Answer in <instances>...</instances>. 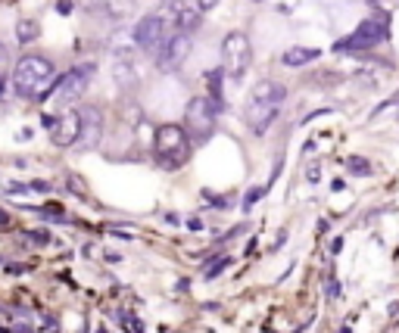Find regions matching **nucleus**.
<instances>
[{
  "label": "nucleus",
  "instance_id": "1",
  "mask_svg": "<svg viewBox=\"0 0 399 333\" xmlns=\"http://www.w3.org/2000/svg\"><path fill=\"white\" fill-rule=\"evenodd\" d=\"M57 84V69L47 56H38V53H25L22 59L13 69V88L19 97H44L47 91Z\"/></svg>",
  "mask_w": 399,
  "mask_h": 333
},
{
  "label": "nucleus",
  "instance_id": "17",
  "mask_svg": "<svg viewBox=\"0 0 399 333\" xmlns=\"http://www.w3.org/2000/svg\"><path fill=\"white\" fill-rule=\"evenodd\" d=\"M228 258H216V262H212V265H206V271H203V281H216V277L218 274H222V271L225 268H228Z\"/></svg>",
  "mask_w": 399,
  "mask_h": 333
},
{
  "label": "nucleus",
  "instance_id": "20",
  "mask_svg": "<svg viewBox=\"0 0 399 333\" xmlns=\"http://www.w3.org/2000/svg\"><path fill=\"white\" fill-rule=\"evenodd\" d=\"M131 6H135V0H110V13H112V16H128Z\"/></svg>",
  "mask_w": 399,
  "mask_h": 333
},
{
  "label": "nucleus",
  "instance_id": "6",
  "mask_svg": "<svg viewBox=\"0 0 399 333\" xmlns=\"http://www.w3.org/2000/svg\"><path fill=\"white\" fill-rule=\"evenodd\" d=\"M169 38H172V22L163 13H150V16H144L141 22L135 25V44L144 53H153V56H156L159 47H163Z\"/></svg>",
  "mask_w": 399,
  "mask_h": 333
},
{
  "label": "nucleus",
  "instance_id": "26",
  "mask_svg": "<svg viewBox=\"0 0 399 333\" xmlns=\"http://www.w3.org/2000/svg\"><path fill=\"white\" fill-rule=\"evenodd\" d=\"M188 228H190V231H200V228H203V222H200V218H190Z\"/></svg>",
  "mask_w": 399,
  "mask_h": 333
},
{
  "label": "nucleus",
  "instance_id": "19",
  "mask_svg": "<svg viewBox=\"0 0 399 333\" xmlns=\"http://www.w3.org/2000/svg\"><path fill=\"white\" fill-rule=\"evenodd\" d=\"M262 196H265V187H253V190H247V193H243V203H241V209H243V212H250L253 206H256Z\"/></svg>",
  "mask_w": 399,
  "mask_h": 333
},
{
  "label": "nucleus",
  "instance_id": "2",
  "mask_svg": "<svg viewBox=\"0 0 399 333\" xmlns=\"http://www.w3.org/2000/svg\"><path fill=\"white\" fill-rule=\"evenodd\" d=\"M284 84L278 82H259L256 88H253V94L247 100V125L253 134H265V131L271 128V122L278 118V112H281V103H284Z\"/></svg>",
  "mask_w": 399,
  "mask_h": 333
},
{
  "label": "nucleus",
  "instance_id": "24",
  "mask_svg": "<svg viewBox=\"0 0 399 333\" xmlns=\"http://www.w3.org/2000/svg\"><path fill=\"white\" fill-rule=\"evenodd\" d=\"M29 187H31V190H41V193H47V190H50V184H47V181H31Z\"/></svg>",
  "mask_w": 399,
  "mask_h": 333
},
{
  "label": "nucleus",
  "instance_id": "25",
  "mask_svg": "<svg viewBox=\"0 0 399 333\" xmlns=\"http://www.w3.org/2000/svg\"><path fill=\"white\" fill-rule=\"evenodd\" d=\"M337 293H340V286H337V281H328V296H331V299H334V296H337Z\"/></svg>",
  "mask_w": 399,
  "mask_h": 333
},
{
  "label": "nucleus",
  "instance_id": "15",
  "mask_svg": "<svg viewBox=\"0 0 399 333\" xmlns=\"http://www.w3.org/2000/svg\"><path fill=\"white\" fill-rule=\"evenodd\" d=\"M347 169H349V175H359V178H368L371 175V162H368V159H362V156H349L347 159Z\"/></svg>",
  "mask_w": 399,
  "mask_h": 333
},
{
  "label": "nucleus",
  "instance_id": "4",
  "mask_svg": "<svg viewBox=\"0 0 399 333\" xmlns=\"http://www.w3.org/2000/svg\"><path fill=\"white\" fill-rule=\"evenodd\" d=\"M216 106L209 97H190L188 109H184V131H188L190 144H206L216 131Z\"/></svg>",
  "mask_w": 399,
  "mask_h": 333
},
{
  "label": "nucleus",
  "instance_id": "21",
  "mask_svg": "<svg viewBox=\"0 0 399 333\" xmlns=\"http://www.w3.org/2000/svg\"><path fill=\"white\" fill-rule=\"evenodd\" d=\"M6 69H10V50H6V44L0 41V82L6 78Z\"/></svg>",
  "mask_w": 399,
  "mask_h": 333
},
{
  "label": "nucleus",
  "instance_id": "3",
  "mask_svg": "<svg viewBox=\"0 0 399 333\" xmlns=\"http://www.w3.org/2000/svg\"><path fill=\"white\" fill-rule=\"evenodd\" d=\"M153 153H156L159 165L165 169H178L188 162L190 156V137L184 131V125H159L153 134Z\"/></svg>",
  "mask_w": 399,
  "mask_h": 333
},
{
  "label": "nucleus",
  "instance_id": "23",
  "mask_svg": "<svg viewBox=\"0 0 399 333\" xmlns=\"http://www.w3.org/2000/svg\"><path fill=\"white\" fill-rule=\"evenodd\" d=\"M194 6H197V13H209L218 6V0H194Z\"/></svg>",
  "mask_w": 399,
  "mask_h": 333
},
{
  "label": "nucleus",
  "instance_id": "9",
  "mask_svg": "<svg viewBox=\"0 0 399 333\" xmlns=\"http://www.w3.org/2000/svg\"><path fill=\"white\" fill-rule=\"evenodd\" d=\"M384 38H387V29H384L381 19H365L349 38H343V41L337 44V50H349V53L371 50V47H377Z\"/></svg>",
  "mask_w": 399,
  "mask_h": 333
},
{
  "label": "nucleus",
  "instance_id": "16",
  "mask_svg": "<svg viewBox=\"0 0 399 333\" xmlns=\"http://www.w3.org/2000/svg\"><path fill=\"white\" fill-rule=\"evenodd\" d=\"M16 38H19L22 44L35 41V38H38V22H31V19H22V22H19V29H16Z\"/></svg>",
  "mask_w": 399,
  "mask_h": 333
},
{
  "label": "nucleus",
  "instance_id": "12",
  "mask_svg": "<svg viewBox=\"0 0 399 333\" xmlns=\"http://www.w3.org/2000/svg\"><path fill=\"white\" fill-rule=\"evenodd\" d=\"M200 16L203 13H197V6H172V25L181 35H194L200 29Z\"/></svg>",
  "mask_w": 399,
  "mask_h": 333
},
{
  "label": "nucleus",
  "instance_id": "7",
  "mask_svg": "<svg viewBox=\"0 0 399 333\" xmlns=\"http://www.w3.org/2000/svg\"><path fill=\"white\" fill-rule=\"evenodd\" d=\"M94 72H97L94 63H82V65H75V69H69L57 82V94H53V100H57L59 106H69V103H75V100H82V94L91 84V78H94Z\"/></svg>",
  "mask_w": 399,
  "mask_h": 333
},
{
  "label": "nucleus",
  "instance_id": "8",
  "mask_svg": "<svg viewBox=\"0 0 399 333\" xmlns=\"http://www.w3.org/2000/svg\"><path fill=\"white\" fill-rule=\"evenodd\" d=\"M190 50H194V41H190V35H181V31H172V38L159 47L156 53V65L163 72H175L181 69L184 63H188Z\"/></svg>",
  "mask_w": 399,
  "mask_h": 333
},
{
  "label": "nucleus",
  "instance_id": "18",
  "mask_svg": "<svg viewBox=\"0 0 399 333\" xmlns=\"http://www.w3.org/2000/svg\"><path fill=\"white\" fill-rule=\"evenodd\" d=\"M116 78H119V84H125V88H131L135 84V69L131 65H122V63H116Z\"/></svg>",
  "mask_w": 399,
  "mask_h": 333
},
{
  "label": "nucleus",
  "instance_id": "5",
  "mask_svg": "<svg viewBox=\"0 0 399 333\" xmlns=\"http://www.w3.org/2000/svg\"><path fill=\"white\" fill-rule=\"evenodd\" d=\"M250 63H253V44H250L247 31H231V35H225V41H222V72L225 75L241 82V78L247 75Z\"/></svg>",
  "mask_w": 399,
  "mask_h": 333
},
{
  "label": "nucleus",
  "instance_id": "14",
  "mask_svg": "<svg viewBox=\"0 0 399 333\" xmlns=\"http://www.w3.org/2000/svg\"><path fill=\"white\" fill-rule=\"evenodd\" d=\"M206 78H209V100H212V106H216V112H222L225 109V100H222V69H212Z\"/></svg>",
  "mask_w": 399,
  "mask_h": 333
},
{
  "label": "nucleus",
  "instance_id": "28",
  "mask_svg": "<svg viewBox=\"0 0 399 333\" xmlns=\"http://www.w3.org/2000/svg\"><path fill=\"white\" fill-rule=\"evenodd\" d=\"M0 91H3V82H0Z\"/></svg>",
  "mask_w": 399,
  "mask_h": 333
},
{
  "label": "nucleus",
  "instance_id": "13",
  "mask_svg": "<svg viewBox=\"0 0 399 333\" xmlns=\"http://www.w3.org/2000/svg\"><path fill=\"white\" fill-rule=\"evenodd\" d=\"M318 56H322V50L318 47H290L281 56V63L284 65H306V63H315Z\"/></svg>",
  "mask_w": 399,
  "mask_h": 333
},
{
  "label": "nucleus",
  "instance_id": "11",
  "mask_svg": "<svg viewBox=\"0 0 399 333\" xmlns=\"http://www.w3.org/2000/svg\"><path fill=\"white\" fill-rule=\"evenodd\" d=\"M100 134H103V118H100V112L94 106H88V109L82 112V137H78V144H82L84 150H94L100 144Z\"/></svg>",
  "mask_w": 399,
  "mask_h": 333
},
{
  "label": "nucleus",
  "instance_id": "10",
  "mask_svg": "<svg viewBox=\"0 0 399 333\" xmlns=\"http://www.w3.org/2000/svg\"><path fill=\"white\" fill-rule=\"evenodd\" d=\"M47 131H50V141L57 144V146L78 144V137H82V112H75V109L59 112Z\"/></svg>",
  "mask_w": 399,
  "mask_h": 333
},
{
  "label": "nucleus",
  "instance_id": "22",
  "mask_svg": "<svg viewBox=\"0 0 399 333\" xmlns=\"http://www.w3.org/2000/svg\"><path fill=\"white\" fill-rule=\"evenodd\" d=\"M25 240H29V243H38V246H44L50 240V234L47 231H29V234H25Z\"/></svg>",
  "mask_w": 399,
  "mask_h": 333
},
{
  "label": "nucleus",
  "instance_id": "27",
  "mask_svg": "<svg viewBox=\"0 0 399 333\" xmlns=\"http://www.w3.org/2000/svg\"><path fill=\"white\" fill-rule=\"evenodd\" d=\"M163 3H169V6H178V3H181V0H163Z\"/></svg>",
  "mask_w": 399,
  "mask_h": 333
}]
</instances>
